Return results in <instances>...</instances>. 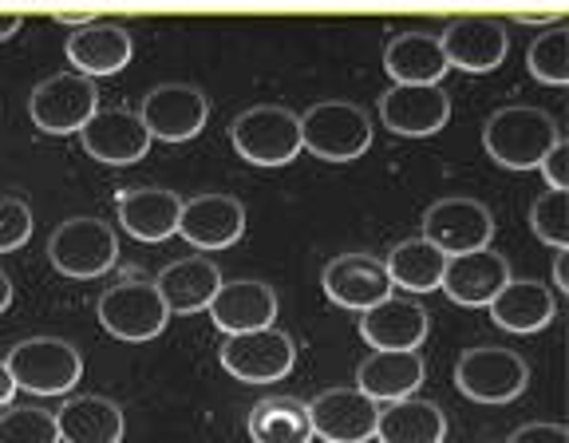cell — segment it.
Instances as JSON below:
<instances>
[{"label": "cell", "instance_id": "6da1fadb", "mask_svg": "<svg viewBox=\"0 0 569 443\" xmlns=\"http://www.w3.org/2000/svg\"><path fill=\"white\" fill-rule=\"evenodd\" d=\"M558 139H561V127L553 124L550 111L530 104L498 107L495 116L487 119V127H482L487 155L498 167H510V170H533Z\"/></svg>", "mask_w": 569, "mask_h": 443}, {"label": "cell", "instance_id": "7a4b0ae2", "mask_svg": "<svg viewBox=\"0 0 569 443\" xmlns=\"http://www.w3.org/2000/svg\"><path fill=\"white\" fill-rule=\"evenodd\" d=\"M301 119V151L325 163H352L372 147V119L348 99L312 104Z\"/></svg>", "mask_w": 569, "mask_h": 443}, {"label": "cell", "instance_id": "3957f363", "mask_svg": "<svg viewBox=\"0 0 569 443\" xmlns=\"http://www.w3.org/2000/svg\"><path fill=\"white\" fill-rule=\"evenodd\" d=\"M233 151L253 167H284L301 155V119L281 104L246 107L230 124Z\"/></svg>", "mask_w": 569, "mask_h": 443}, {"label": "cell", "instance_id": "277c9868", "mask_svg": "<svg viewBox=\"0 0 569 443\" xmlns=\"http://www.w3.org/2000/svg\"><path fill=\"white\" fill-rule=\"evenodd\" d=\"M17 388H28L36 396H63L80 384L83 361L76 353V345L60 337H28L20 345L9 348L4 356Z\"/></svg>", "mask_w": 569, "mask_h": 443}, {"label": "cell", "instance_id": "5b68a950", "mask_svg": "<svg viewBox=\"0 0 569 443\" xmlns=\"http://www.w3.org/2000/svg\"><path fill=\"white\" fill-rule=\"evenodd\" d=\"M116 257H119L116 230H111L107 222L88 218V214L60 222L52 230V238H48V262H52L63 277L88 282V277H99L116 266Z\"/></svg>", "mask_w": 569, "mask_h": 443}, {"label": "cell", "instance_id": "8992f818", "mask_svg": "<svg viewBox=\"0 0 569 443\" xmlns=\"http://www.w3.org/2000/svg\"><path fill=\"white\" fill-rule=\"evenodd\" d=\"M526 381H530L526 361L502 345L467 348L455 364V384L475 404H510L515 396H522Z\"/></svg>", "mask_w": 569, "mask_h": 443}, {"label": "cell", "instance_id": "52a82bcc", "mask_svg": "<svg viewBox=\"0 0 569 443\" xmlns=\"http://www.w3.org/2000/svg\"><path fill=\"white\" fill-rule=\"evenodd\" d=\"M170 313L147 277H123L99 297V325L119 341H151L167 328Z\"/></svg>", "mask_w": 569, "mask_h": 443}, {"label": "cell", "instance_id": "ba28073f", "mask_svg": "<svg viewBox=\"0 0 569 443\" xmlns=\"http://www.w3.org/2000/svg\"><path fill=\"white\" fill-rule=\"evenodd\" d=\"M99 111V91L91 80L76 76V71H60L48 76L44 83H36L28 96V116L44 135H80L83 124Z\"/></svg>", "mask_w": 569, "mask_h": 443}, {"label": "cell", "instance_id": "9c48e42d", "mask_svg": "<svg viewBox=\"0 0 569 443\" xmlns=\"http://www.w3.org/2000/svg\"><path fill=\"white\" fill-rule=\"evenodd\" d=\"M419 238L431 242L443 257L475 254V249H487L495 238V214L479 198H439L427 206Z\"/></svg>", "mask_w": 569, "mask_h": 443}, {"label": "cell", "instance_id": "30bf717a", "mask_svg": "<svg viewBox=\"0 0 569 443\" xmlns=\"http://www.w3.org/2000/svg\"><path fill=\"white\" fill-rule=\"evenodd\" d=\"M297 364V345L284 328L269 325L258 333H238L226 337L222 345V368L246 384H273L284 381Z\"/></svg>", "mask_w": 569, "mask_h": 443}, {"label": "cell", "instance_id": "8fae6325", "mask_svg": "<svg viewBox=\"0 0 569 443\" xmlns=\"http://www.w3.org/2000/svg\"><path fill=\"white\" fill-rule=\"evenodd\" d=\"M134 116L142 119L151 139L187 142L206 127L210 104H206V96L194 83H159V88H151L142 96V107Z\"/></svg>", "mask_w": 569, "mask_h": 443}, {"label": "cell", "instance_id": "7c38bea8", "mask_svg": "<svg viewBox=\"0 0 569 443\" xmlns=\"http://www.w3.org/2000/svg\"><path fill=\"white\" fill-rule=\"evenodd\" d=\"M451 119V96L443 83H396L380 96V124L403 139L436 135Z\"/></svg>", "mask_w": 569, "mask_h": 443}, {"label": "cell", "instance_id": "4fadbf2b", "mask_svg": "<svg viewBox=\"0 0 569 443\" xmlns=\"http://www.w3.org/2000/svg\"><path fill=\"white\" fill-rule=\"evenodd\" d=\"M447 56V68L471 71V76H487L510 52V32L502 20L495 17H455L439 36Z\"/></svg>", "mask_w": 569, "mask_h": 443}, {"label": "cell", "instance_id": "5bb4252c", "mask_svg": "<svg viewBox=\"0 0 569 443\" xmlns=\"http://www.w3.org/2000/svg\"><path fill=\"white\" fill-rule=\"evenodd\" d=\"M312 435L325 443H368L376 440L380 404L368 400L360 388H325L309 400Z\"/></svg>", "mask_w": 569, "mask_h": 443}, {"label": "cell", "instance_id": "9a60e30c", "mask_svg": "<svg viewBox=\"0 0 569 443\" xmlns=\"http://www.w3.org/2000/svg\"><path fill=\"white\" fill-rule=\"evenodd\" d=\"M80 142L91 159L107 163V167H131L151 151V135L127 107H99L96 116L83 124Z\"/></svg>", "mask_w": 569, "mask_h": 443}, {"label": "cell", "instance_id": "2e32d148", "mask_svg": "<svg viewBox=\"0 0 569 443\" xmlns=\"http://www.w3.org/2000/svg\"><path fill=\"white\" fill-rule=\"evenodd\" d=\"M320 285L329 293V302H337L340 309H356V313H368L372 305L391 297L388 269H383V262L372 254L332 257L329 266H325V274H320Z\"/></svg>", "mask_w": 569, "mask_h": 443}, {"label": "cell", "instance_id": "e0dca14e", "mask_svg": "<svg viewBox=\"0 0 569 443\" xmlns=\"http://www.w3.org/2000/svg\"><path fill=\"white\" fill-rule=\"evenodd\" d=\"M178 234L198 249H226L246 234V206H241L233 195L182 198Z\"/></svg>", "mask_w": 569, "mask_h": 443}, {"label": "cell", "instance_id": "ac0fdd59", "mask_svg": "<svg viewBox=\"0 0 569 443\" xmlns=\"http://www.w3.org/2000/svg\"><path fill=\"white\" fill-rule=\"evenodd\" d=\"M68 63H76V76L96 83L99 76H116L131 63L134 45L119 20H91L68 36Z\"/></svg>", "mask_w": 569, "mask_h": 443}, {"label": "cell", "instance_id": "d6986e66", "mask_svg": "<svg viewBox=\"0 0 569 443\" xmlns=\"http://www.w3.org/2000/svg\"><path fill=\"white\" fill-rule=\"evenodd\" d=\"M213 325L222 328L226 337H238V333H258L269 328L277 317V293L273 285L253 282V277H233L222 282V289L213 293L210 309Z\"/></svg>", "mask_w": 569, "mask_h": 443}, {"label": "cell", "instance_id": "ffe728a7", "mask_svg": "<svg viewBox=\"0 0 569 443\" xmlns=\"http://www.w3.org/2000/svg\"><path fill=\"white\" fill-rule=\"evenodd\" d=\"M510 282V262L495 249H475V254H455L447 257L443 282L439 289L451 297L455 305H490Z\"/></svg>", "mask_w": 569, "mask_h": 443}, {"label": "cell", "instance_id": "44dd1931", "mask_svg": "<svg viewBox=\"0 0 569 443\" xmlns=\"http://www.w3.org/2000/svg\"><path fill=\"white\" fill-rule=\"evenodd\" d=\"M360 337L376 353H416L427 337V309L416 297H388L360 317Z\"/></svg>", "mask_w": 569, "mask_h": 443}, {"label": "cell", "instance_id": "7402d4cb", "mask_svg": "<svg viewBox=\"0 0 569 443\" xmlns=\"http://www.w3.org/2000/svg\"><path fill=\"white\" fill-rule=\"evenodd\" d=\"M154 289H159L167 313H182V317L206 313L213 302V293L222 289V269L202 254L178 257V262H170L167 269H159Z\"/></svg>", "mask_w": 569, "mask_h": 443}, {"label": "cell", "instance_id": "603a6c76", "mask_svg": "<svg viewBox=\"0 0 569 443\" xmlns=\"http://www.w3.org/2000/svg\"><path fill=\"white\" fill-rule=\"evenodd\" d=\"M116 210L123 230L139 242H167L170 234H178V210H182V198L174 190L162 187H131L119 190Z\"/></svg>", "mask_w": 569, "mask_h": 443}, {"label": "cell", "instance_id": "cb8c5ba5", "mask_svg": "<svg viewBox=\"0 0 569 443\" xmlns=\"http://www.w3.org/2000/svg\"><path fill=\"white\" fill-rule=\"evenodd\" d=\"M376 440L380 443H443L447 416L436 400H423V396L391 400L388 408H380V420H376Z\"/></svg>", "mask_w": 569, "mask_h": 443}, {"label": "cell", "instance_id": "d4e9b609", "mask_svg": "<svg viewBox=\"0 0 569 443\" xmlns=\"http://www.w3.org/2000/svg\"><path fill=\"white\" fill-rule=\"evenodd\" d=\"M383 71L396 83H439L447 76V56L436 32H400L383 48Z\"/></svg>", "mask_w": 569, "mask_h": 443}, {"label": "cell", "instance_id": "484cf974", "mask_svg": "<svg viewBox=\"0 0 569 443\" xmlns=\"http://www.w3.org/2000/svg\"><path fill=\"white\" fill-rule=\"evenodd\" d=\"M60 443H119L123 440V408L107 396H71L56 412Z\"/></svg>", "mask_w": 569, "mask_h": 443}, {"label": "cell", "instance_id": "4316f807", "mask_svg": "<svg viewBox=\"0 0 569 443\" xmlns=\"http://www.w3.org/2000/svg\"><path fill=\"white\" fill-rule=\"evenodd\" d=\"M423 384V361L419 353H372L356 368V388L368 400H408Z\"/></svg>", "mask_w": 569, "mask_h": 443}, {"label": "cell", "instance_id": "83f0119b", "mask_svg": "<svg viewBox=\"0 0 569 443\" xmlns=\"http://www.w3.org/2000/svg\"><path fill=\"white\" fill-rule=\"evenodd\" d=\"M487 309H490V321H495L498 328H507V333H538V328H546L553 321L558 305H553V293L546 289L542 282H526V277L515 282V277H510Z\"/></svg>", "mask_w": 569, "mask_h": 443}, {"label": "cell", "instance_id": "f1b7e54d", "mask_svg": "<svg viewBox=\"0 0 569 443\" xmlns=\"http://www.w3.org/2000/svg\"><path fill=\"white\" fill-rule=\"evenodd\" d=\"M249 435L253 443H312L309 404L297 396H269L249 412Z\"/></svg>", "mask_w": 569, "mask_h": 443}, {"label": "cell", "instance_id": "f546056e", "mask_svg": "<svg viewBox=\"0 0 569 443\" xmlns=\"http://www.w3.org/2000/svg\"><path fill=\"white\" fill-rule=\"evenodd\" d=\"M383 269H388V282L400 285L408 293H431L439 289L447 269V257L439 254L431 242L423 238H403L391 246V254L383 257Z\"/></svg>", "mask_w": 569, "mask_h": 443}, {"label": "cell", "instance_id": "4dcf8cb0", "mask_svg": "<svg viewBox=\"0 0 569 443\" xmlns=\"http://www.w3.org/2000/svg\"><path fill=\"white\" fill-rule=\"evenodd\" d=\"M526 68H530L533 80L561 88L569 83V28L553 24L550 32L533 36L530 48H526Z\"/></svg>", "mask_w": 569, "mask_h": 443}, {"label": "cell", "instance_id": "1f68e13d", "mask_svg": "<svg viewBox=\"0 0 569 443\" xmlns=\"http://www.w3.org/2000/svg\"><path fill=\"white\" fill-rule=\"evenodd\" d=\"M0 443H60L56 412L32 408V404L0 412Z\"/></svg>", "mask_w": 569, "mask_h": 443}, {"label": "cell", "instance_id": "d6a6232c", "mask_svg": "<svg viewBox=\"0 0 569 443\" xmlns=\"http://www.w3.org/2000/svg\"><path fill=\"white\" fill-rule=\"evenodd\" d=\"M530 230L553 249H569V190H546L530 206Z\"/></svg>", "mask_w": 569, "mask_h": 443}, {"label": "cell", "instance_id": "836d02e7", "mask_svg": "<svg viewBox=\"0 0 569 443\" xmlns=\"http://www.w3.org/2000/svg\"><path fill=\"white\" fill-rule=\"evenodd\" d=\"M32 238V206L24 198H0V254H12Z\"/></svg>", "mask_w": 569, "mask_h": 443}, {"label": "cell", "instance_id": "e575fe53", "mask_svg": "<svg viewBox=\"0 0 569 443\" xmlns=\"http://www.w3.org/2000/svg\"><path fill=\"white\" fill-rule=\"evenodd\" d=\"M538 170H542V178L550 183V190H569V142L558 139L546 151V159L538 163Z\"/></svg>", "mask_w": 569, "mask_h": 443}, {"label": "cell", "instance_id": "d590c367", "mask_svg": "<svg viewBox=\"0 0 569 443\" xmlns=\"http://www.w3.org/2000/svg\"><path fill=\"white\" fill-rule=\"evenodd\" d=\"M507 443H569V427L566 424H546V420H533V424H522L518 432H510Z\"/></svg>", "mask_w": 569, "mask_h": 443}, {"label": "cell", "instance_id": "8d00e7d4", "mask_svg": "<svg viewBox=\"0 0 569 443\" xmlns=\"http://www.w3.org/2000/svg\"><path fill=\"white\" fill-rule=\"evenodd\" d=\"M12 396H17V381H12L9 364L0 361V408H9V404H12Z\"/></svg>", "mask_w": 569, "mask_h": 443}, {"label": "cell", "instance_id": "74e56055", "mask_svg": "<svg viewBox=\"0 0 569 443\" xmlns=\"http://www.w3.org/2000/svg\"><path fill=\"white\" fill-rule=\"evenodd\" d=\"M518 24H561V12H518Z\"/></svg>", "mask_w": 569, "mask_h": 443}, {"label": "cell", "instance_id": "f35d334b", "mask_svg": "<svg viewBox=\"0 0 569 443\" xmlns=\"http://www.w3.org/2000/svg\"><path fill=\"white\" fill-rule=\"evenodd\" d=\"M566 257H569V249H553V285H558L561 293H569V282H566Z\"/></svg>", "mask_w": 569, "mask_h": 443}, {"label": "cell", "instance_id": "ab89813d", "mask_svg": "<svg viewBox=\"0 0 569 443\" xmlns=\"http://www.w3.org/2000/svg\"><path fill=\"white\" fill-rule=\"evenodd\" d=\"M20 24H24L20 12H0V40H9L12 32H20Z\"/></svg>", "mask_w": 569, "mask_h": 443}, {"label": "cell", "instance_id": "60d3db41", "mask_svg": "<svg viewBox=\"0 0 569 443\" xmlns=\"http://www.w3.org/2000/svg\"><path fill=\"white\" fill-rule=\"evenodd\" d=\"M56 20H60V24H71V28H83V24H91V12H56Z\"/></svg>", "mask_w": 569, "mask_h": 443}, {"label": "cell", "instance_id": "b9f144b4", "mask_svg": "<svg viewBox=\"0 0 569 443\" xmlns=\"http://www.w3.org/2000/svg\"><path fill=\"white\" fill-rule=\"evenodd\" d=\"M9 305H12V277L0 269V313L9 309Z\"/></svg>", "mask_w": 569, "mask_h": 443}]
</instances>
